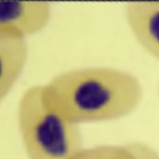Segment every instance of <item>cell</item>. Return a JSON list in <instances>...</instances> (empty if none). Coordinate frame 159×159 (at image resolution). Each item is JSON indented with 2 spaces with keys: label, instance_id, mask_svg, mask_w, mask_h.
<instances>
[{
  "label": "cell",
  "instance_id": "8",
  "mask_svg": "<svg viewBox=\"0 0 159 159\" xmlns=\"http://www.w3.org/2000/svg\"><path fill=\"white\" fill-rule=\"evenodd\" d=\"M158 98H159V82H158Z\"/></svg>",
  "mask_w": 159,
  "mask_h": 159
},
{
  "label": "cell",
  "instance_id": "6",
  "mask_svg": "<svg viewBox=\"0 0 159 159\" xmlns=\"http://www.w3.org/2000/svg\"><path fill=\"white\" fill-rule=\"evenodd\" d=\"M68 159H135L127 146L101 144L82 148Z\"/></svg>",
  "mask_w": 159,
  "mask_h": 159
},
{
  "label": "cell",
  "instance_id": "3",
  "mask_svg": "<svg viewBox=\"0 0 159 159\" xmlns=\"http://www.w3.org/2000/svg\"><path fill=\"white\" fill-rule=\"evenodd\" d=\"M51 15V6L48 2L2 1L0 33L26 38L45 28Z\"/></svg>",
  "mask_w": 159,
  "mask_h": 159
},
{
  "label": "cell",
  "instance_id": "2",
  "mask_svg": "<svg viewBox=\"0 0 159 159\" xmlns=\"http://www.w3.org/2000/svg\"><path fill=\"white\" fill-rule=\"evenodd\" d=\"M19 132L28 159H68L83 148L79 125L47 104L43 85H33L20 97Z\"/></svg>",
  "mask_w": 159,
  "mask_h": 159
},
{
  "label": "cell",
  "instance_id": "1",
  "mask_svg": "<svg viewBox=\"0 0 159 159\" xmlns=\"http://www.w3.org/2000/svg\"><path fill=\"white\" fill-rule=\"evenodd\" d=\"M46 101L79 125L122 118L141 104L143 88L131 73L109 66L71 70L43 85Z\"/></svg>",
  "mask_w": 159,
  "mask_h": 159
},
{
  "label": "cell",
  "instance_id": "4",
  "mask_svg": "<svg viewBox=\"0 0 159 159\" xmlns=\"http://www.w3.org/2000/svg\"><path fill=\"white\" fill-rule=\"evenodd\" d=\"M124 16L137 42L159 61V2H128Z\"/></svg>",
  "mask_w": 159,
  "mask_h": 159
},
{
  "label": "cell",
  "instance_id": "5",
  "mask_svg": "<svg viewBox=\"0 0 159 159\" xmlns=\"http://www.w3.org/2000/svg\"><path fill=\"white\" fill-rule=\"evenodd\" d=\"M28 55L25 38L0 33V99L2 101L9 95L21 75Z\"/></svg>",
  "mask_w": 159,
  "mask_h": 159
},
{
  "label": "cell",
  "instance_id": "7",
  "mask_svg": "<svg viewBox=\"0 0 159 159\" xmlns=\"http://www.w3.org/2000/svg\"><path fill=\"white\" fill-rule=\"evenodd\" d=\"M126 145L135 159H159L158 152L142 141H132Z\"/></svg>",
  "mask_w": 159,
  "mask_h": 159
}]
</instances>
